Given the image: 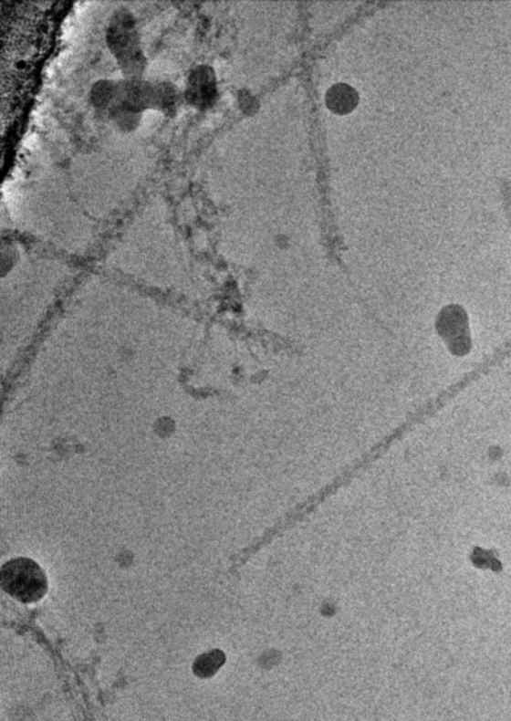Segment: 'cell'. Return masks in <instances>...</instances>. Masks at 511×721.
<instances>
[{
    "label": "cell",
    "mask_w": 511,
    "mask_h": 721,
    "mask_svg": "<svg viewBox=\"0 0 511 721\" xmlns=\"http://www.w3.org/2000/svg\"><path fill=\"white\" fill-rule=\"evenodd\" d=\"M119 103L144 113L148 109L154 108V84L142 78L121 80Z\"/></svg>",
    "instance_id": "obj_4"
},
{
    "label": "cell",
    "mask_w": 511,
    "mask_h": 721,
    "mask_svg": "<svg viewBox=\"0 0 511 721\" xmlns=\"http://www.w3.org/2000/svg\"><path fill=\"white\" fill-rule=\"evenodd\" d=\"M186 102L197 110H207L219 98L216 72L209 65H197L192 69L186 80Z\"/></svg>",
    "instance_id": "obj_3"
},
{
    "label": "cell",
    "mask_w": 511,
    "mask_h": 721,
    "mask_svg": "<svg viewBox=\"0 0 511 721\" xmlns=\"http://www.w3.org/2000/svg\"><path fill=\"white\" fill-rule=\"evenodd\" d=\"M0 580L5 592L22 603H35L48 590V580L43 568L25 557L6 562L0 570Z\"/></svg>",
    "instance_id": "obj_2"
},
{
    "label": "cell",
    "mask_w": 511,
    "mask_h": 721,
    "mask_svg": "<svg viewBox=\"0 0 511 721\" xmlns=\"http://www.w3.org/2000/svg\"><path fill=\"white\" fill-rule=\"evenodd\" d=\"M106 43L120 64L126 79H140L145 71V56L133 15L127 10L114 13L106 31Z\"/></svg>",
    "instance_id": "obj_1"
},
{
    "label": "cell",
    "mask_w": 511,
    "mask_h": 721,
    "mask_svg": "<svg viewBox=\"0 0 511 721\" xmlns=\"http://www.w3.org/2000/svg\"><path fill=\"white\" fill-rule=\"evenodd\" d=\"M108 116L119 129L123 131H133L141 123L142 113L123 105V103H118L109 111Z\"/></svg>",
    "instance_id": "obj_8"
},
{
    "label": "cell",
    "mask_w": 511,
    "mask_h": 721,
    "mask_svg": "<svg viewBox=\"0 0 511 721\" xmlns=\"http://www.w3.org/2000/svg\"><path fill=\"white\" fill-rule=\"evenodd\" d=\"M358 96L357 90L349 85L339 84L329 88L326 95L327 108L337 114H347L357 108Z\"/></svg>",
    "instance_id": "obj_6"
},
{
    "label": "cell",
    "mask_w": 511,
    "mask_h": 721,
    "mask_svg": "<svg viewBox=\"0 0 511 721\" xmlns=\"http://www.w3.org/2000/svg\"><path fill=\"white\" fill-rule=\"evenodd\" d=\"M120 100V82L100 79L90 89V102L98 110L109 111Z\"/></svg>",
    "instance_id": "obj_5"
},
{
    "label": "cell",
    "mask_w": 511,
    "mask_h": 721,
    "mask_svg": "<svg viewBox=\"0 0 511 721\" xmlns=\"http://www.w3.org/2000/svg\"><path fill=\"white\" fill-rule=\"evenodd\" d=\"M181 103V95L178 88L170 82H157L154 84V110L162 111L168 116H173Z\"/></svg>",
    "instance_id": "obj_7"
}]
</instances>
